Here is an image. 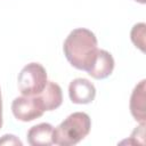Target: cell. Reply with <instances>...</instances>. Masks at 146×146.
<instances>
[{
    "label": "cell",
    "mask_w": 146,
    "mask_h": 146,
    "mask_svg": "<svg viewBox=\"0 0 146 146\" xmlns=\"http://www.w3.org/2000/svg\"><path fill=\"white\" fill-rule=\"evenodd\" d=\"M90 129V116L84 112H74L54 128L52 143L59 146L75 145L89 135Z\"/></svg>",
    "instance_id": "cell-2"
},
{
    "label": "cell",
    "mask_w": 146,
    "mask_h": 146,
    "mask_svg": "<svg viewBox=\"0 0 146 146\" xmlns=\"http://www.w3.org/2000/svg\"><path fill=\"white\" fill-rule=\"evenodd\" d=\"M135 1H137V2H139V3H145V2H146V0H135Z\"/></svg>",
    "instance_id": "cell-15"
},
{
    "label": "cell",
    "mask_w": 146,
    "mask_h": 146,
    "mask_svg": "<svg viewBox=\"0 0 146 146\" xmlns=\"http://www.w3.org/2000/svg\"><path fill=\"white\" fill-rule=\"evenodd\" d=\"M63 50L67 62L73 67L88 72L97 57V38L88 29H74L66 36Z\"/></svg>",
    "instance_id": "cell-1"
},
{
    "label": "cell",
    "mask_w": 146,
    "mask_h": 146,
    "mask_svg": "<svg viewBox=\"0 0 146 146\" xmlns=\"http://www.w3.org/2000/svg\"><path fill=\"white\" fill-rule=\"evenodd\" d=\"M146 80L143 79L132 90L130 97V112L136 121L145 124L146 122Z\"/></svg>",
    "instance_id": "cell-6"
},
{
    "label": "cell",
    "mask_w": 146,
    "mask_h": 146,
    "mask_svg": "<svg viewBox=\"0 0 146 146\" xmlns=\"http://www.w3.org/2000/svg\"><path fill=\"white\" fill-rule=\"evenodd\" d=\"M0 108H2V99H1V89H0Z\"/></svg>",
    "instance_id": "cell-14"
},
{
    "label": "cell",
    "mask_w": 146,
    "mask_h": 146,
    "mask_svg": "<svg viewBox=\"0 0 146 146\" xmlns=\"http://www.w3.org/2000/svg\"><path fill=\"white\" fill-rule=\"evenodd\" d=\"M11 112L14 116L23 122L33 121L44 113V107L39 95L16 97L11 103Z\"/></svg>",
    "instance_id": "cell-4"
},
{
    "label": "cell",
    "mask_w": 146,
    "mask_h": 146,
    "mask_svg": "<svg viewBox=\"0 0 146 146\" xmlns=\"http://www.w3.org/2000/svg\"><path fill=\"white\" fill-rule=\"evenodd\" d=\"M47 72L40 63H30L25 65L17 78L18 89L24 96L39 95L47 84Z\"/></svg>",
    "instance_id": "cell-3"
},
{
    "label": "cell",
    "mask_w": 146,
    "mask_h": 146,
    "mask_svg": "<svg viewBox=\"0 0 146 146\" xmlns=\"http://www.w3.org/2000/svg\"><path fill=\"white\" fill-rule=\"evenodd\" d=\"M145 35H146V24L145 23H137L132 26L131 32H130L131 41L141 51H145Z\"/></svg>",
    "instance_id": "cell-10"
},
{
    "label": "cell",
    "mask_w": 146,
    "mask_h": 146,
    "mask_svg": "<svg viewBox=\"0 0 146 146\" xmlns=\"http://www.w3.org/2000/svg\"><path fill=\"white\" fill-rule=\"evenodd\" d=\"M2 127V108H0V129Z\"/></svg>",
    "instance_id": "cell-13"
},
{
    "label": "cell",
    "mask_w": 146,
    "mask_h": 146,
    "mask_svg": "<svg viewBox=\"0 0 146 146\" xmlns=\"http://www.w3.org/2000/svg\"><path fill=\"white\" fill-rule=\"evenodd\" d=\"M54 127L50 123H39L27 131V143L31 146H50L52 145Z\"/></svg>",
    "instance_id": "cell-8"
},
{
    "label": "cell",
    "mask_w": 146,
    "mask_h": 146,
    "mask_svg": "<svg viewBox=\"0 0 146 146\" xmlns=\"http://www.w3.org/2000/svg\"><path fill=\"white\" fill-rule=\"evenodd\" d=\"M0 145H18V146H22L23 143L15 136V135H3L1 138H0Z\"/></svg>",
    "instance_id": "cell-12"
},
{
    "label": "cell",
    "mask_w": 146,
    "mask_h": 146,
    "mask_svg": "<svg viewBox=\"0 0 146 146\" xmlns=\"http://www.w3.org/2000/svg\"><path fill=\"white\" fill-rule=\"evenodd\" d=\"M114 58L111 52L104 49H98L96 60L92 67L88 71V74L96 80L106 79L112 74L114 70Z\"/></svg>",
    "instance_id": "cell-7"
},
{
    "label": "cell",
    "mask_w": 146,
    "mask_h": 146,
    "mask_svg": "<svg viewBox=\"0 0 146 146\" xmlns=\"http://www.w3.org/2000/svg\"><path fill=\"white\" fill-rule=\"evenodd\" d=\"M39 97L41 98L44 111H54L63 103L62 88L54 81H47V84L39 94Z\"/></svg>",
    "instance_id": "cell-9"
},
{
    "label": "cell",
    "mask_w": 146,
    "mask_h": 146,
    "mask_svg": "<svg viewBox=\"0 0 146 146\" xmlns=\"http://www.w3.org/2000/svg\"><path fill=\"white\" fill-rule=\"evenodd\" d=\"M144 137H145V124L140 123L139 127H136V129L132 131L131 136L129 139L122 141L123 143H128V144H132V145H144Z\"/></svg>",
    "instance_id": "cell-11"
},
{
    "label": "cell",
    "mask_w": 146,
    "mask_h": 146,
    "mask_svg": "<svg viewBox=\"0 0 146 146\" xmlns=\"http://www.w3.org/2000/svg\"><path fill=\"white\" fill-rule=\"evenodd\" d=\"M68 96L74 104H89L96 97V88L88 79L78 78L68 86Z\"/></svg>",
    "instance_id": "cell-5"
}]
</instances>
